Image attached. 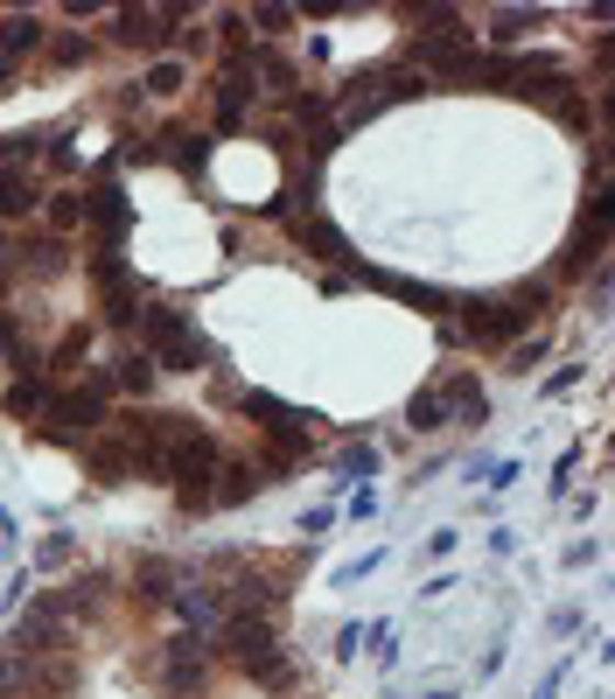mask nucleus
Masks as SVG:
<instances>
[{
    "mask_svg": "<svg viewBox=\"0 0 615 699\" xmlns=\"http://www.w3.org/2000/svg\"><path fill=\"white\" fill-rule=\"evenodd\" d=\"M49 413L64 427H99L105 420V385H77V392H49Z\"/></svg>",
    "mask_w": 615,
    "mask_h": 699,
    "instance_id": "obj_9",
    "label": "nucleus"
},
{
    "mask_svg": "<svg viewBox=\"0 0 615 699\" xmlns=\"http://www.w3.org/2000/svg\"><path fill=\"white\" fill-rule=\"evenodd\" d=\"M120 385L147 399V392H154V357H120Z\"/></svg>",
    "mask_w": 615,
    "mask_h": 699,
    "instance_id": "obj_26",
    "label": "nucleus"
},
{
    "mask_svg": "<svg viewBox=\"0 0 615 699\" xmlns=\"http://www.w3.org/2000/svg\"><path fill=\"white\" fill-rule=\"evenodd\" d=\"M14 155H35V140L29 134H0V161H14Z\"/></svg>",
    "mask_w": 615,
    "mask_h": 699,
    "instance_id": "obj_35",
    "label": "nucleus"
},
{
    "mask_svg": "<svg viewBox=\"0 0 615 699\" xmlns=\"http://www.w3.org/2000/svg\"><path fill=\"white\" fill-rule=\"evenodd\" d=\"M0 294H8V267H0Z\"/></svg>",
    "mask_w": 615,
    "mask_h": 699,
    "instance_id": "obj_38",
    "label": "nucleus"
},
{
    "mask_svg": "<svg viewBox=\"0 0 615 699\" xmlns=\"http://www.w3.org/2000/svg\"><path fill=\"white\" fill-rule=\"evenodd\" d=\"M371 469H378L371 448H350V455H343V476H371Z\"/></svg>",
    "mask_w": 615,
    "mask_h": 699,
    "instance_id": "obj_34",
    "label": "nucleus"
},
{
    "mask_svg": "<svg viewBox=\"0 0 615 699\" xmlns=\"http://www.w3.org/2000/svg\"><path fill=\"white\" fill-rule=\"evenodd\" d=\"M49 406V385H43V377H14V385H8V413H14V420H29V413H43Z\"/></svg>",
    "mask_w": 615,
    "mask_h": 699,
    "instance_id": "obj_20",
    "label": "nucleus"
},
{
    "mask_svg": "<svg viewBox=\"0 0 615 699\" xmlns=\"http://www.w3.org/2000/svg\"><path fill=\"white\" fill-rule=\"evenodd\" d=\"M14 686H29V657H0V692H14Z\"/></svg>",
    "mask_w": 615,
    "mask_h": 699,
    "instance_id": "obj_31",
    "label": "nucleus"
},
{
    "mask_svg": "<svg viewBox=\"0 0 615 699\" xmlns=\"http://www.w3.org/2000/svg\"><path fill=\"white\" fill-rule=\"evenodd\" d=\"M217 476H224V483H210V504H245V497L266 483V476H253V469H238V462L217 469Z\"/></svg>",
    "mask_w": 615,
    "mask_h": 699,
    "instance_id": "obj_19",
    "label": "nucleus"
},
{
    "mask_svg": "<svg viewBox=\"0 0 615 699\" xmlns=\"http://www.w3.org/2000/svg\"><path fill=\"white\" fill-rule=\"evenodd\" d=\"M538 357H546V343H538V336H532V343H511V371H532Z\"/></svg>",
    "mask_w": 615,
    "mask_h": 699,
    "instance_id": "obj_32",
    "label": "nucleus"
},
{
    "mask_svg": "<svg viewBox=\"0 0 615 699\" xmlns=\"http://www.w3.org/2000/svg\"><path fill=\"white\" fill-rule=\"evenodd\" d=\"M287 22H294V8H253V29H266V35H280Z\"/></svg>",
    "mask_w": 615,
    "mask_h": 699,
    "instance_id": "obj_30",
    "label": "nucleus"
},
{
    "mask_svg": "<svg viewBox=\"0 0 615 699\" xmlns=\"http://www.w3.org/2000/svg\"><path fill=\"white\" fill-rule=\"evenodd\" d=\"M378 84H384L378 99H420V91H427V84H420V70H384Z\"/></svg>",
    "mask_w": 615,
    "mask_h": 699,
    "instance_id": "obj_27",
    "label": "nucleus"
},
{
    "mask_svg": "<svg viewBox=\"0 0 615 699\" xmlns=\"http://www.w3.org/2000/svg\"><path fill=\"white\" fill-rule=\"evenodd\" d=\"M141 84L154 91V99H176V91L189 84V70H182V64H154V70H147V78H141Z\"/></svg>",
    "mask_w": 615,
    "mask_h": 699,
    "instance_id": "obj_25",
    "label": "nucleus"
},
{
    "mask_svg": "<svg viewBox=\"0 0 615 699\" xmlns=\"http://www.w3.org/2000/svg\"><path fill=\"white\" fill-rule=\"evenodd\" d=\"M245 91H253V64H245V56H231L224 78H217V126H238V120H245Z\"/></svg>",
    "mask_w": 615,
    "mask_h": 699,
    "instance_id": "obj_11",
    "label": "nucleus"
},
{
    "mask_svg": "<svg viewBox=\"0 0 615 699\" xmlns=\"http://www.w3.org/2000/svg\"><path fill=\"white\" fill-rule=\"evenodd\" d=\"M49 217H56V232H70V224H85V203H77V196H56Z\"/></svg>",
    "mask_w": 615,
    "mask_h": 699,
    "instance_id": "obj_29",
    "label": "nucleus"
},
{
    "mask_svg": "<svg viewBox=\"0 0 615 699\" xmlns=\"http://www.w3.org/2000/svg\"><path fill=\"white\" fill-rule=\"evenodd\" d=\"M189 686H203V651L197 636H176L168 644V692H189Z\"/></svg>",
    "mask_w": 615,
    "mask_h": 699,
    "instance_id": "obj_15",
    "label": "nucleus"
},
{
    "mask_svg": "<svg viewBox=\"0 0 615 699\" xmlns=\"http://www.w3.org/2000/svg\"><path fill=\"white\" fill-rule=\"evenodd\" d=\"M91 476H99V483H126L133 455H126V448H91Z\"/></svg>",
    "mask_w": 615,
    "mask_h": 699,
    "instance_id": "obj_23",
    "label": "nucleus"
},
{
    "mask_svg": "<svg viewBox=\"0 0 615 699\" xmlns=\"http://www.w3.org/2000/svg\"><path fill=\"white\" fill-rule=\"evenodd\" d=\"M29 49H43V14H8V22H0V64H22Z\"/></svg>",
    "mask_w": 615,
    "mask_h": 699,
    "instance_id": "obj_12",
    "label": "nucleus"
},
{
    "mask_svg": "<svg viewBox=\"0 0 615 699\" xmlns=\"http://www.w3.org/2000/svg\"><path fill=\"white\" fill-rule=\"evenodd\" d=\"M287 232H294V245H301V252H315V259H350V238H343L329 217H315V211L287 217Z\"/></svg>",
    "mask_w": 615,
    "mask_h": 699,
    "instance_id": "obj_7",
    "label": "nucleus"
},
{
    "mask_svg": "<svg viewBox=\"0 0 615 699\" xmlns=\"http://www.w3.org/2000/svg\"><path fill=\"white\" fill-rule=\"evenodd\" d=\"M147 595H154V601H168V566H154V560H147Z\"/></svg>",
    "mask_w": 615,
    "mask_h": 699,
    "instance_id": "obj_37",
    "label": "nucleus"
},
{
    "mask_svg": "<svg viewBox=\"0 0 615 699\" xmlns=\"http://www.w3.org/2000/svg\"><path fill=\"white\" fill-rule=\"evenodd\" d=\"M224 644H231V657H238L245 672L280 678V636H273V622H266V616H231L224 622Z\"/></svg>",
    "mask_w": 615,
    "mask_h": 699,
    "instance_id": "obj_3",
    "label": "nucleus"
},
{
    "mask_svg": "<svg viewBox=\"0 0 615 699\" xmlns=\"http://www.w3.org/2000/svg\"><path fill=\"white\" fill-rule=\"evenodd\" d=\"M532 315L517 308V301H469V308H461V329L476 336V343H517V329H525Z\"/></svg>",
    "mask_w": 615,
    "mask_h": 699,
    "instance_id": "obj_4",
    "label": "nucleus"
},
{
    "mask_svg": "<svg viewBox=\"0 0 615 699\" xmlns=\"http://www.w3.org/2000/svg\"><path fill=\"white\" fill-rule=\"evenodd\" d=\"M85 217L105 232V252H120V238H126V224H133V211H126V196H120V189L99 182V189L85 196Z\"/></svg>",
    "mask_w": 615,
    "mask_h": 699,
    "instance_id": "obj_6",
    "label": "nucleus"
},
{
    "mask_svg": "<svg viewBox=\"0 0 615 699\" xmlns=\"http://www.w3.org/2000/svg\"><path fill=\"white\" fill-rule=\"evenodd\" d=\"M22 259H29V273H64V238H29L22 245Z\"/></svg>",
    "mask_w": 615,
    "mask_h": 699,
    "instance_id": "obj_22",
    "label": "nucleus"
},
{
    "mask_svg": "<svg viewBox=\"0 0 615 699\" xmlns=\"http://www.w3.org/2000/svg\"><path fill=\"white\" fill-rule=\"evenodd\" d=\"M538 22H546V14H538V8H504V14H496V43H517V35H532Z\"/></svg>",
    "mask_w": 615,
    "mask_h": 699,
    "instance_id": "obj_24",
    "label": "nucleus"
},
{
    "mask_svg": "<svg viewBox=\"0 0 615 699\" xmlns=\"http://www.w3.org/2000/svg\"><path fill=\"white\" fill-rule=\"evenodd\" d=\"M245 420H259L266 433H273V427H294L301 413H287V406L273 399V392H245Z\"/></svg>",
    "mask_w": 615,
    "mask_h": 699,
    "instance_id": "obj_21",
    "label": "nucleus"
},
{
    "mask_svg": "<svg viewBox=\"0 0 615 699\" xmlns=\"http://www.w3.org/2000/svg\"><path fill=\"white\" fill-rule=\"evenodd\" d=\"M602 245H608V217H581V232H573L567 259H560V273H588L594 259H602Z\"/></svg>",
    "mask_w": 615,
    "mask_h": 699,
    "instance_id": "obj_14",
    "label": "nucleus"
},
{
    "mask_svg": "<svg viewBox=\"0 0 615 699\" xmlns=\"http://www.w3.org/2000/svg\"><path fill=\"white\" fill-rule=\"evenodd\" d=\"M168 155H176V168H189V176H203L210 168V134H189V126H168Z\"/></svg>",
    "mask_w": 615,
    "mask_h": 699,
    "instance_id": "obj_16",
    "label": "nucleus"
},
{
    "mask_svg": "<svg viewBox=\"0 0 615 699\" xmlns=\"http://www.w3.org/2000/svg\"><path fill=\"white\" fill-rule=\"evenodd\" d=\"M440 399H448V420H469V427H483V420H490V392L476 385L469 371L448 377V392H440Z\"/></svg>",
    "mask_w": 615,
    "mask_h": 699,
    "instance_id": "obj_13",
    "label": "nucleus"
},
{
    "mask_svg": "<svg viewBox=\"0 0 615 699\" xmlns=\"http://www.w3.org/2000/svg\"><path fill=\"white\" fill-rule=\"evenodd\" d=\"M141 329L154 343V371H197V364H210V343L189 329L182 308H141Z\"/></svg>",
    "mask_w": 615,
    "mask_h": 699,
    "instance_id": "obj_2",
    "label": "nucleus"
},
{
    "mask_svg": "<svg viewBox=\"0 0 615 699\" xmlns=\"http://www.w3.org/2000/svg\"><path fill=\"white\" fill-rule=\"evenodd\" d=\"M49 56H56V64H85V56H91V43H85V35H56V43H49Z\"/></svg>",
    "mask_w": 615,
    "mask_h": 699,
    "instance_id": "obj_28",
    "label": "nucleus"
},
{
    "mask_svg": "<svg viewBox=\"0 0 615 699\" xmlns=\"http://www.w3.org/2000/svg\"><path fill=\"white\" fill-rule=\"evenodd\" d=\"M56 622H64V609H56V595H43L22 622H14V651H22V657L29 651H49L56 644Z\"/></svg>",
    "mask_w": 615,
    "mask_h": 699,
    "instance_id": "obj_10",
    "label": "nucleus"
},
{
    "mask_svg": "<svg viewBox=\"0 0 615 699\" xmlns=\"http://www.w3.org/2000/svg\"><path fill=\"white\" fill-rule=\"evenodd\" d=\"M43 560H49V566H64V560H70V532H56V539H43Z\"/></svg>",
    "mask_w": 615,
    "mask_h": 699,
    "instance_id": "obj_36",
    "label": "nucleus"
},
{
    "mask_svg": "<svg viewBox=\"0 0 615 699\" xmlns=\"http://www.w3.org/2000/svg\"><path fill=\"white\" fill-rule=\"evenodd\" d=\"M259 70H266V78H273V84H294V70H287V56H273V49H259Z\"/></svg>",
    "mask_w": 615,
    "mask_h": 699,
    "instance_id": "obj_33",
    "label": "nucleus"
},
{
    "mask_svg": "<svg viewBox=\"0 0 615 699\" xmlns=\"http://www.w3.org/2000/svg\"><path fill=\"white\" fill-rule=\"evenodd\" d=\"M406 427H413V433H440V427H448V399H440V392H413Z\"/></svg>",
    "mask_w": 615,
    "mask_h": 699,
    "instance_id": "obj_18",
    "label": "nucleus"
},
{
    "mask_svg": "<svg viewBox=\"0 0 615 699\" xmlns=\"http://www.w3.org/2000/svg\"><path fill=\"white\" fill-rule=\"evenodd\" d=\"M35 203L43 196H35V182L22 176V168H0V217H29Z\"/></svg>",
    "mask_w": 615,
    "mask_h": 699,
    "instance_id": "obj_17",
    "label": "nucleus"
},
{
    "mask_svg": "<svg viewBox=\"0 0 615 699\" xmlns=\"http://www.w3.org/2000/svg\"><path fill=\"white\" fill-rule=\"evenodd\" d=\"M210 476H217V441L189 420L176 433V448H168V483H176V504L182 511H203L210 504Z\"/></svg>",
    "mask_w": 615,
    "mask_h": 699,
    "instance_id": "obj_1",
    "label": "nucleus"
},
{
    "mask_svg": "<svg viewBox=\"0 0 615 699\" xmlns=\"http://www.w3.org/2000/svg\"><path fill=\"white\" fill-rule=\"evenodd\" d=\"M364 288H384V294L413 301L420 315H448V294H440V288H427V280H399V273H378V267H364Z\"/></svg>",
    "mask_w": 615,
    "mask_h": 699,
    "instance_id": "obj_8",
    "label": "nucleus"
},
{
    "mask_svg": "<svg viewBox=\"0 0 615 699\" xmlns=\"http://www.w3.org/2000/svg\"><path fill=\"white\" fill-rule=\"evenodd\" d=\"M168 22H176V8H120V14H112V43L154 49V43L168 35Z\"/></svg>",
    "mask_w": 615,
    "mask_h": 699,
    "instance_id": "obj_5",
    "label": "nucleus"
}]
</instances>
